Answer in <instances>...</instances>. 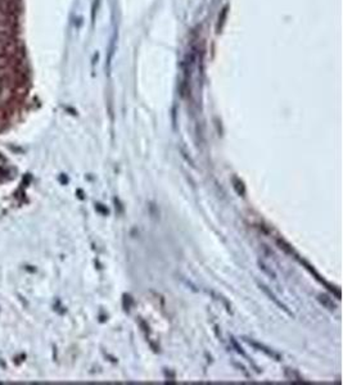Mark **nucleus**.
I'll return each mask as SVG.
<instances>
[{
	"instance_id": "2",
	"label": "nucleus",
	"mask_w": 343,
	"mask_h": 385,
	"mask_svg": "<svg viewBox=\"0 0 343 385\" xmlns=\"http://www.w3.org/2000/svg\"><path fill=\"white\" fill-rule=\"evenodd\" d=\"M260 288H261V289H262V291H264V293H265L266 295H268V297L270 298V299H271V301L274 302V303H275L276 306H278L279 308H280V310H283V311L286 312V313H288V314H291V316H292V312L289 311V310H288V307H287L286 304H283L282 302L279 301L278 298L275 297V294H274V293H271V290H270V289H269L268 287H265V285L260 284Z\"/></svg>"
},
{
	"instance_id": "1",
	"label": "nucleus",
	"mask_w": 343,
	"mask_h": 385,
	"mask_svg": "<svg viewBox=\"0 0 343 385\" xmlns=\"http://www.w3.org/2000/svg\"><path fill=\"white\" fill-rule=\"evenodd\" d=\"M245 340L247 341L248 344L252 345L253 348H256V349H257V351L262 352V353H265L266 356H269V357H271L272 360H275V361H280V360H282V358H280V356H279L278 353H276V352H274V351H272V349H270V348H269V347H266V345L260 344V343H257V341L251 340V339H248V338H245Z\"/></svg>"
},
{
	"instance_id": "7",
	"label": "nucleus",
	"mask_w": 343,
	"mask_h": 385,
	"mask_svg": "<svg viewBox=\"0 0 343 385\" xmlns=\"http://www.w3.org/2000/svg\"><path fill=\"white\" fill-rule=\"evenodd\" d=\"M260 268H261L262 271H265L266 274H269V275H270V276H272V279H275V274H274V272H272L271 270H269L268 267H266L264 264H261V262H260Z\"/></svg>"
},
{
	"instance_id": "5",
	"label": "nucleus",
	"mask_w": 343,
	"mask_h": 385,
	"mask_svg": "<svg viewBox=\"0 0 343 385\" xmlns=\"http://www.w3.org/2000/svg\"><path fill=\"white\" fill-rule=\"evenodd\" d=\"M291 372H292V375H291V376L287 375V378H288L289 380H291V382H298V383H302L303 382V379L298 375V372L294 371V370H291Z\"/></svg>"
},
{
	"instance_id": "4",
	"label": "nucleus",
	"mask_w": 343,
	"mask_h": 385,
	"mask_svg": "<svg viewBox=\"0 0 343 385\" xmlns=\"http://www.w3.org/2000/svg\"><path fill=\"white\" fill-rule=\"evenodd\" d=\"M233 184H234V189L237 190V192H238L239 195L242 196L245 195V186H243V183H242L241 180L234 177V179H233Z\"/></svg>"
},
{
	"instance_id": "6",
	"label": "nucleus",
	"mask_w": 343,
	"mask_h": 385,
	"mask_svg": "<svg viewBox=\"0 0 343 385\" xmlns=\"http://www.w3.org/2000/svg\"><path fill=\"white\" fill-rule=\"evenodd\" d=\"M230 341H231V344H233V347H234V348L237 349V352H238L239 355H242V356H243V357H245V358H248V356L245 355V352H243V349H242L241 347H239V345H238V343H237V340H235L234 338H230Z\"/></svg>"
},
{
	"instance_id": "3",
	"label": "nucleus",
	"mask_w": 343,
	"mask_h": 385,
	"mask_svg": "<svg viewBox=\"0 0 343 385\" xmlns=\"http://www.w3.org/2000/svg\"><path fill=\"white\" fill-rule=\"evenodd\" d=\"M318 301L323 304L324 307L328 308L329 311H334V310L337 308L336 304L333 303V301H332L328 295H325V294H320V295H318Z\"/></svg>"
}]
</instances>
